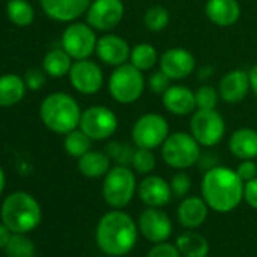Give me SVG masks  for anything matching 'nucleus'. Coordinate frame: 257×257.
Here are the masks:
<instances>
[{
    "mask_svg": "<svg viewBox=\"0 0 257 257\" xmlns=\"http://www.w3.org/2000/svg\"><path fill=\"white\" fill-rule=\"evenodd\" d=\"M201 194L210 209L225 213L240 204L243 182L236 171L227 167H213L203 177Z\"/></svg>",
    "mask_w": 257,
    "mask_h": 257,
    "instance_id": "1",
    "label": "nucleus"
},
{
    "mask_svg": "<svg viewBox=\"0 0 257 257\" xmlns=\"http://www.w3.org/2000/svg\"><path fill=\"white\" fill-rule=\"evenodd\" d=\"M138 231L134 219L121 210H112L101 216L95 230L98 248L107 255H124L137 243Z\"/></svg>",
    "mask_w": 257,
    "mask_h": 257,
    "instance_id": "2",
    "label": "nucleus"
},
{
    "mask_svg": "<svg viewBox=\"0 0 257 257\" xmlns=\"http://www.w3.org/2000/svg\"><path fill=\"white\" fill-rule=\"evenodd\" d=\"M2 222L13 233H29L35 230L43 218L40 203L28 192L10 194L0 209Z\"/></svg>",
    "mask_w": 257,
    "mask_h": 257,
    "instance_id": "3",
    "label": "nucleus"
},
{
    "mask_svg": "<svg viewBox=\"0 0 257 257\" xmlns=\"http://www.w3.org/2000/svg\"><path fill=\"white\" fill-rule=\"evenodd\" d=\"M40 115L46 127L52 132L67 135L80 122L79 103L65 92H53L47 95L40 107Z\"/></svg>",
    "mask_w": 257,
    "mask_h": 257,
    "instance_id": "4",
    "label": "nucleus"
},
{
    "mask_svg": "<svg viewBox=\"0 0 257 257\" xmlns=\"http://www.w3.org/2000/svg\"><path fill=\"white\" fill-rule=\"evenodd\" d=\"M137 189V179L127 165H116L107 171L103 182L104 201L113 209H122L132 201Z\"/></svg>",
    "mask_w": 257,
    "mask_h": 257,
    "instance_id": "5",
    "label": "nucleus"
},
{
    "mask_svg": "<svg viewBox=\"0 0 257 257\" xmlns=\"http://www.w3.org/2000/svg\"><path fill=\"white\" fill-rule=\"evenodd\" d=\"M144 88V74L132 64H122L116 67L109 77V92L115 101L122 104L137 101L143 95Z\"/></svg>",
    "mask_w": 257,
    "mask_h": 257,
    "instance_id": "6",
    "label": "nucleus"
},
{
    "mask_svg": "<svg viewBox=\"0 0 257 257\" xmlns=\"http://www.w3.org/2000/svg\"><path fill=\"white\" fill-rule=\"evenodd\" d=\"M162 158L167 165L176 170H186L200 159V144L191 134L176 132L168 135L162 144Z\"/></svg>",
    "mask_w": 257,
    "mask_h": 257,
    "instance_id": "7",
    "label": "nucleus"
},
{
    "mask_svg": "<svg viewBox=\"0 0 257 257\" xmlns=\"http://www.w3.org/2000/svg\"><path fill=\"white\" fill-rule=\"evenodd\" d=\"M191 135L203 147L219 144L225 135L224 118L215 109H198L191 118Z\"/></svg>",
    "mask_w": 257,
    "mask_h": 257,
    "instance_id": "8",
    "label": "nucleus"
},
{
    "mask_svg": "<svg viewBox=\"0 0 257 257\" xmlns=\"http://www.w3.org/2000/svg\"><path fill=\"white\" fill-rule=\"evenodd\" d=\"M170 135V125L159 113L143 115L132 128V140L137 147L155 150L165 143Z\"/></svg>",
    "mask_w": 257,
    "mask_h": 257,
    "instance_id": "9",
    "label": "nucleus"
},
{
    "mask_svg": "<svg viewBox=\"0 0 257 257\" xmlns=\"http://www.w3.org/2000/svg\"><path fill=\"white\" fill-rule=\"evenodd\" d=\"M79 127L92 141H103L115 134L118 118L106 106H91L82 112Z\"/></svg>",
    "mask_w": 257,
    "mask_h": 257,
    "instance_id": "10",
    "label": "nucleus"
},
{
    "mask_svg": "<svg viewBox=\"0 0 257 257\" xmlns=\"http://www.w3.org/2000/svg\"><path fill=\"white\" fill-rule=\"evenodd\" d=\"M94 29L85 23H73L62 34V49L76 61L89 58L97 47Z\"/></svg>",
    "mask_w": 257,
    "mask_h": 257,
    "instance_id": "11",
    "label": "nucleus"
},
{
    "mask_svg": "<svg viewBox=\"0 0 257 257\" xmlns=\"http://www.w3.org/2000/svg\"><path fill=\"white\" fill-rule=\"evenodd\" d=\"M124 17V5L121 0H92L88 11V25L101 32L112 31Z\"/></svg>",
    "mask_w": 257,
    "mask_h": 257,
    "instance_id": "12",
    "label": "nucleus"
},
{
    "mask_svg": "<svg viewBox=\"0 0 257 257\" xmlns=\"http://www.w3.org/2000/svg\"><path fill=\"white\" fill-rule=\"evenodd\" d=\"M70 82L76 91L80 94H95L101 89L103 85V73L101 68L88 59H79L71 65V70L68 73Z\"/></svg>",
    "mask_w": 257,
    "mask_h": 257,
    "instance_id": "13",
    "label": "nucleus"
},
{
    "mask_svg": "<svg viewBox=\"0 0 257 257\" xmlns=\"http://www.w3.org/2000/svg\"><path fill=\"white\" fill-rule=\"evenodd\" d=\"M140 230L146 239L159 243L165 242L171 236L173 224L168 215L159 210V207H150L146 209L140 216Z\"/></svg>",
    "mask_w": 257,
    "mask_h": 257,
    "instance_id": "14",
    "label": "nucleus"
},
{
    "mask_svg": "<svg viewBox=\"0 0 257 257\" xmlns=\"http://www.w3.org/2000/svg\"><path fill=\"white\" fill-rule=\"evenodd\" d=\"M161 70L171 79V80H180L192 74L195 68V58L194 55L182 47L168 49L164 52L159 61Z\"/></svg>",
    "mask_w": 257,
    "mask_h": 257,
    "instance_id": "15",
    "label": "nucleus"
},
{
    "mask_svg": "<svg viewBox=\"0 0 257 257\" xmlns=\"http://www.w3.org/2000/svg\"><path fill=\"white\" fill-rule=\"evenodd\" d=\"M131 52L132 49L128 47L127 41L112 34L98 38L95 47V53L98 59L106 65H112V67H119L125 64L127 59H131Z\"/></svg>",
    "mask_w": 257,
    "mask_h": 257,
    "instance_id": "16",
    "label": "nucleus"
},
{
    "mask_svg": "<svg viewBox=\"0 0 257 257\" xmlns=\"http://www.w3.org/2000/svg\"><path fill=\"white\" fill-rule=\"evenodd\" d=\"M40 2L50 19L68 23L83 16L92 0H40Z\"/></svg>",
    "mask_w": 257,
    "mask_h": 257,
    "instance_id": "17",
    "label": "nucleus"
},
{
    "mask_svg": "<svg viewBox=\"0 0 257 257\" xmlns=\"http://www.w3.org/2000/svg\"><path fill=\"white\" fill-rule=\"evenodd\" d=\"M251 89L249 86V74L245 73L243 70H231L225 73L219 82V97L225 103H239L242 101L248 91Z\"/></svg>",
    "mask_w": 257,
    "mask_h": 257,
    "instance_id": "18",
    "label": "nucleus"
},
{
    "mask_svg": "<svg viewBox=\"0 0 257 257\" xmlns=\"http://www.w3.org/2000/svg\"><path fill=\"white\" fill-rule=\"evenodd\" d=\"M171 192V185L159 176L146 177L138 188L141 201L149 207H162L168 204Z\"/></svg>",
    "mask_w": 257,
    "mask_h": 257,
    "instance_id": "19",
    "label": "nucleus"
},
{
    "mask_svg": "<svg viewBox=\"0 0 257 257\" xmlns=\"http://www.w3.org/2000/svg\"><path fill=\"white\" fill-rule=\"evenodd\" d=\"M162 103L165 109L174 115H189L195 110V92L183 85H171L162 94Z\"/></svg>",
    "mask_w": 257,
    "mask_h": 257,
    "instance_id": "20",
    "label": "nucleus"
},
{
    "mask_svg": "<svg viewBox=\"0 0 257 257\" xmlns=\"http://www.w3.org/2000/svg\"><path fill=\"white\" fill-rule=\"evenodd\" d=\"M204 13L213 25L227 28L239 20L240 7L237 0H207Z\"/></svg>",
    "mask_w": 257,
    "mask_h": 257,
    "instance_id": "21",
    "label": "nucleus"
},
{
    "mask_svg": "<svg viewBox=\"0 0 257 257\" xmlns=\"http://www.w3.org/2000/svg\"><path fill=\"white\" fill-rule=\"evenodd\" d=\"M228 149L237 159H254L257 158V131L249 127H242L233 132Z\"/></svg>",
    "mask_w": 257,
    "mask_h": 257,
    "instance_id": "22",
    "label": "nucleus"
},
{
    "mask_svg": "<svg viewBox=\"0 0 257 257\" xmlns=\"http://www.w3.org/2000/svg\"><path fill=\"white\" fill-rule=\"evenodd\" d=\"M207 203L200 197H188L185 198L177 210L179 221L186 228L200 227L207 218Z\"/></svg>",
    "mask_w": 257,
    "mask_h": 257,
    "instance_id": "23",
    "label": "nucleus"
},
{
    "mask_svg": "<svg viewBox=\"0 0 257 257\" xmlns=\"http://www.w3.org/2000/svg\"><path fill=\"white\" fill-rule=\"evenodd\" d=\"M26 83L17 74L0 76V106H14L23 100L26 94Z\"/></svg>",
    "mask_w": 257,
    "mask_h": 257,
    "instance_id": "24",
    "label": "nucleus"
},
{
    "mask_svg": "<svg viewBox=\"0 0 257 257\" xmlns=\"http://www.w3.org/2000/svg\"><path fill=\"white\" fill-rule=\"evenodd\" d=\"M77 167L85 177L98 179L101 176H106L107 171L110 170V158L107 153L89 150L88 153L79 158Z\"/></svg>",
    "mask_w": 257,
    "mask_h": 257,
    "instance_id": "25",
    "label": "nucleus"
},
{
    "mask_svg": "<svg viewBox=\"0 0 257 257\" xmlns=\"http://www.w3.org/2000/svg\"><path fill=\"white\" fill-rule=\"evenodd\" d=\"M183 257H206L209 252V242L195 231H185L176 242Z\"/></svg>",
    "mask_w": 257,
    "mask_h": 257,
    "instance_id": "26",
    "label": "nucleus"
},
{
    "mask_svg": "<svg viewBox=\"0 0 257 257\" xmlns=\"http://www.w3.org/2000/svg\"><path fill=\"white\" fill-rule=\"evenodd\" d=\"M71 56L64 49H55L50 50L43 61V67L46 74L52 77H62L70 73L71 70Z\"/></svg>",
    "mask_w": 257,
    "mask_h": 257,
    "instance_id": "27",
    "label": "nucleus"
},
{
    "mask_svg": "<svg viewBox=\"0 0 257 257\" xmlns=\"http://www.w3.org/2000/svg\"><path fill=\"white\" fill-rule=\"evenodd\" d=\"M131 64L141 71L152 70L158 64V52L149 43H141L135 46L131 52Z\"/></svg>",
    "mask_w": 257,
    "mask_h": 257,
    "instance_id": "28",
    "label": "nucleus"
},
{
    "mask_svg": "<svg viewBox=\"0 0 257 257\" xmlns=\"http://www.w3.org/2000/svg\"><path fill=\"white\" fill-rule=\"evenodd\" d=\"M8 17L10 20L20 28H26L34 22L35 13L34 8L26 0H10V4L7 7Z\"/></svg>",
    "mask_w": 257,
    "mask_h": 257,
    "instance_id": "29",
    "label": "nucleus"
},
{
    "mask_svg": "<svg viewBox=\"0 0 257 257\" xmlns=\"http://www.w3.org/2000/svg\"><path fill=\"white\" fill-rule=\"evenodd\" d=\"M91 141L92 140L85 132H82L80 128H79V131H77V128H74V131L67 134L65 141H64V147H65V152L70 156L79 159L80 156H83L85 153L89 152Z\"/></svg>",
    "mask_w": 257,
    "mask_h": 257,
    "instance_id": "30",
    "label": "nucleus"
},
{
    "mask_svg": "<svg viewBox=\"0 0 257 257\" xmlns=\"http://www.w3.org/2000/svg\"><path fill=\"white\" fill-rule=\"evenodd\" d=\"M5 252L8 257H35V245L25 233H13Z\"/></svg>",
    "mask_w": 257,
    "mask_h": 257,
    "instance_id": "31",
    "label": "nucleus"
},
{
    "mask_svg": "<svg viewBox=\"0 0 257 257\" xmlns=\"http://www.w3.org/2000/svg\"><path fill=\"white\" fill-rule=\"evenodd\" d=\"M170 23V14L164 7H153L144 16V25L152 32L164 31Z\"/></svg>",
    "mask_w": 257,
    "mask_h": 257,
    "instance_id": "32",
    "label": "nucleus"
},
{
    "mask_svg": "<svg viewBox=\"0 0 257 257\" xmlns=\"http://www.w3.org/2000/svg\"><path fill=\"white\" fill-rule=\"evenodd\" d=\"M132 167L140 174H149L156 167V158L149 149H137L132 158Z\"/></svg>",
    "mask_w": 257,
    "mask_h": 257,
    "instance_id": "33",
    "label": "nucleus"
},
{
    "mask_svg": "<svg viewBox=\"0 0 257 257\" xmlns=\"http://www.w3.org/2000/svg\"><path fill=\"white\" fill-rule=\"evenodd\" d=\"M219 100V91L213 86H200L195 92V101L198 109H216Z\"/></svg>",
    "mask_w": 257,
    "mask_h": 257,
    "instance_id": "34",
    "label": "nucleus"
},
{
    "mask_svg": "<svg viewBox=\"0 0 257 257\" xmlns=\"http://www.w3.org/2000/svg\"><path fill=\"white\" fill-rule=\"evenodd\" d=\"M135 150H132L127 144H119V143H110L107 146V155L110 159L116 161L119 165H127L132 164Z\"/></svg>",
    "mask_w": 257,
    "mask_h": 257,
    "instance_id": "35",
    "label": "nucleus"
},
{
    "mask_svg": "<svg viewBox=\"0 0 257 257\" xmlns=\"http://www.w3.org/2000/svg\"><path fill=\"white\" fill-rule=\"evenodd\" d=\"M171 191L176 197H185L191 189V177L186 173H177L171 180Z\"/></svg>",
    "mask_w": 257,
    "mask_h": 257,
    "instance_id": "36",
    "label": "nucleus"
},
{
    "mask_svg": "<svg viewBox=\"0 0 257 257\" xmlns=\"http://www.w3.org/2000/svg\"><path fill=\"white\" fill-rule=\"evenodd\" d=\"M170 82H171V79H170L162 70H159V71H156V73H153V74L150 76V79H149V86H150V89H152L153 92H156V94H164V92L171 86Z\"/></svg>",
    "mask_w": 257,
    "mask_h": 257,
    "instance_id": "37",
    "label": "nucleus"
},
{
    "mask_svg": "<svg viewBox=\"0 0 257 257\" xmlns=\"http://www.w3.org/2000/svg\"><path fill=\"white\" fill-rule=\"evenodd\" d=\"M180 255L182 254H180L177 245H171L167 242H159L147 254V257H180Z\"/></svg>",
    "mask_w": 257,
    "mask_h": 257,
    "instance_id": "38",
    "label": "nucleus"
},
{
    "mask_svg": "<svg viewBox=\"0 0 257 257\" xmlns=\"http://www.w3.org/2000/svg\"><path fill=\"white\" fill-rule=\"evenodd\" d=\"M46 71H41L38 68H32V70H28L26 73V79H25V83L29 89H34V91H38L44 86L46 83Z\"/></svg>",
    "mask_w": 257,
    "mask_h": 257,
    "instance_id": "39",
    "label": "nucleus"
},
{
    "mask_svg": "<svg viewBox=\"0 0 257 257\" xmlns=\"http://www.w3.org/2000/svg\"><path fill=\"white\" fill-rule=\"evenodd\" d=\"M237 176L242 179V182H248L257 177V165L251 161V159H245L239 164L237 170H236Z\"/></svg>",
    "mask_w": 257,
    "mask_h": 257,
    "instance_id": "40",
    "label": "nucleus"
},
{
    "mask_svg": "<svg viewBox=\"0 0 257 257\" xmlns=\"http://www.w3.org/2000/svg\"><path fill=\"white\" fill-rule=\"evenodd\" d=\"M243 198L252 209H257V177L245 182L243 185Z\"/></svg>",
    "mask_w": 257,
    "mask_h": 257,
    "instance_id": "41",
    "label": "nucleus"
},
{
    "mask_svg": "<svg viewBox=\"0 0 257 257\" xmlns=\"http://www.w3.org/2000/svg\"><path fill=\"white\" fill-rule=\"evenodd\" d=\"M11 236H13V231L4 222H0V249H5Z\"/></svg>",
    "mask_w": 257,
    "mask_h": 257,
    "instance_id": "42",
    "label": "nucleus"
},
{
    "mask_svg": "<svg viewBox=\"0 0 257 257\" xmlns=\"http://www.w3.org/2000/svg\"><path fill=\"white\" fill-rule=\"evenodd\" d=\"M248 74H249V86H251V91L257 97V64L251 68V71Z\"/></svg>",
    "mask_w": 257,
    "mask_h": 257,
    "instance_id": "43",
    "label": "nucleus"
},
{
    "mask_svg": "<svg viewBox=\"0 0 257 257\" xmlns=\"http://www.w3.org/2000/svg\"><path fill=\"white\" fill-rule=\"evenodd\" d=\"M5 183H7L5 173H4L2 167H0V194H2V192H4V189H5Z\"/></svg>",
    "mask_w": 257,
    "mask_h": 257,
    "instance_id": "44",
    "label": "nucleus"
},
{
    "mask_svg": "<svg viewBox=\"0 0 257 257\" xmlns=\"http://www.w3.org/2000/svg\"><path fill=\"white\" fill-rule=\"evenodd\" d=\"M110 257H116V255H110Z\"/></svg>",
    "mask_w": 257,
    "mask_h": 257,
    "instance_id": "45",
    "label": "nucleus"
}]
</instances>
